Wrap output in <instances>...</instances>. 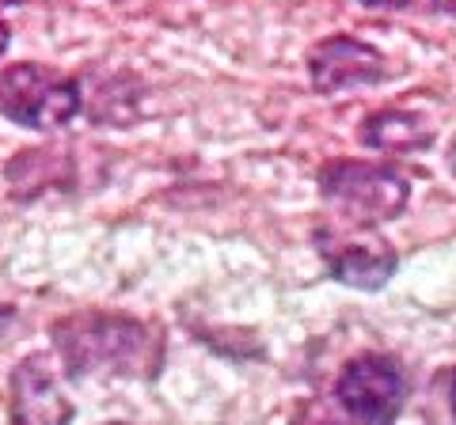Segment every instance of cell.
Instances as JSON below:
<instances>
[{"label":"cell","instance_id":"cell-15","mask_svg":"<svg viewBox=\"0 0 456 425\" xmlns=\"http://www.w3.org/2000/svg\"><path fill=\"white\" fill-rule=\"evenodd\" d=\"M8 319H16V308H12V304H0V327H4Z\"/></svg>","mask_w":456,"mask_h":425},{"label":"cell","instance_id":"cell-12","mask_svg":"<svg viewBox=\"0 0 456 425\" xmlns=\"http://www.w3.org/2000/svg\"><path fill=\"white\" fill-rule=\"evenodd\" d=\"M430 8L441 12V16H456V0H430Z\"/></svg>","mask_w":456,"mask_h":425},{"label":"cell","instance_id":"cell-3","mask_svg":"<svg viewBox=\"0 0 456 425\" xmlns=\"http://www.w3.org/2000/svg\"><path fill=\"white\" fill-rule=\"evenodd\" d=\"M84 110V92L73 73L42 61H16L0 68V118L23 130H61Z\"/></svg>","mask_w":456,"mask_h":425},{"label":"cell","instance_id":"cell-13","mask_svg":"<svg viewBox=\"0 0 456 425\" xmlns=\"http://www.w3.org/2000/svg\"><path fill=\"white\" fill-rule=\"evenodd\" d=\"M445 160H449V172L456 175V133H452V140H449V148H445Z\"/></svg>","mask_w":456,"mask_h":425},{"label":"cell","instance_id":"cell-6","mask_svg":"<svg viewBox=\"0 0 456 425\" xmlns=\"http://www.w3.org/2000/svg\"><path fill=\"white\" fill-rule=\"evenodd\" d=\"M312 244L323 262V270L338 285L358 293H380L399 270V254L384 239H354L335 224H320L312 232Z\"/></svg>","mask_w":456,"mask_h":425},{"label":"cell","instance_id":"cell-4","mask_svg":"<svg viewBox=\"0 0 456 425\" xmlns=\"http://www.w3.org/2000/svg\"><path fill=\"white\" fill-rule=\"evenodd\" d=\"M331 395H335V406L346 418L384 425L403 414V406L411 399V380L392 353L365 349L338 368Z\"/></svg>","mask_w":456,"mask_h":425},{"label":"cell","instance_id":"cell-11","mask_svg":"<svg viewBox=\"0 0 456 425\" xmlns=\"http://www.w3.org/2000/svg\"><path fill=\"white\" fill-rule=\"evenodd\" d=\"M441 388H445V399H449V414L456 418V365L449 368L445 376H441Z\"/></svg>","mask_w":456,"mask_h":425},{"label":"cell","instance_id":"cell-14","mask_svg":"<svg viewBox=\"0 0 456 425\" xmlns=\"http://www.w3.org/2000/svg\"><path fill=\"white\" fill-rule=\"evenodd\" d=\"M8 42H12V27H8L4 20H0V53L8 50Z\"/></svg>","mask_w":456,"mask_h":425},{"label":"cell","instance_id":"cell-2","mask_svg":"<svg viewBox=\"0 0 456 425\" xmlns=\"http://www.w3.org/2000/svg\"><path fill=\"white\" fill-rule=\"evenodd\" d=\"M316 190L323 205L350 229L373 232L380 224L403 217L411 205V179L392 164L350 160L335 156L316 172Z\"/></svg>","mask_w":456,"mask_h":425},{"label":"cell","instance_id":"cell-5","mask_svg":"<svg viewBox=\"0 0 456 425\" xmlns=\"http://www.w3.org/2000/svg\"><path fill=\"white\" fill-rule=\"evenodd\" d=\"M305 68H308L312 92L327 99L354 92V88H373V84L392 76L388 58H384L373 42L346 35V31H335L320 38L316 46H308Z\"/></svg>","mask_w":456,"mask_h":425},{"label":"cell","instance_id":"cell-16","mask_svg":"<svg viewBox=\"0 0 456 425\" xmlns=\"http://www.w3.org/2000/svg\"><path fill=\"white\" fill-rule=\"evenodd\" d=\"M12 4H20V0H0V8H12Z\"/></svg>","mask_w":456,"mask_h":425},{"label":"cell","instance_id":"cell-1","mask_svg":"<svg viewBox=\"0 0 456 425\" xmlns=\"http://www.w3.org/2000/svg\"><path fill=\"white\" fill-rule=\"evenodd\" d=\"M50 346L69 380L122 376L156 380L164 368V338L145 319L107 308H80L50 323Z\"/></svg>","mask_w":456,"mask_h":425},{"label":"cell","instance_id":"cell-9","mask_svg":"<svg viewBox=\"0 0 456 425\" xmlns=\"http://www.w3.org/2000/svg\"><path fill=\"white\" fill-rule=\"evenodd\" d=\"M69 156L57 152V148H31V152H20L16 160L4 167V175L12 182V190H20L23 197L42 194L46 187H65L69 182Z\"/></svg>","mask_w":456,"mask_h":425},{"label":"cell","instance_id":"cell-8","mask_svg":"<svg viewBox=\"0 0 456 425\" xmlns=\"http://www.w3.org/2000/svg\"><path fill=\"white\" fill-rule=\"evenodd\" d=\"M358 140L380 156H411V152H426L434 145V130L415 110L384 107V110H369L362 118Z\"/></svg>","mask_w":456,"mask_h":425},{"label":"cell","instance_id":"cell-7","mask_svg":"<svg viewBox=\"0 0 456 425\" xmlns=\"http://www.w3.org/2000/svg\"><path fill=\"white\" fill-rule=\"evenodd\" d=\"M73 403L61 395L50 353H27L12 368V421L20 425H65L73 421Z\"/></svg>","mask_w":456,"mask_h":425},{"label":"cell","instance_id":"cell-10","mask_svg":"<svg viewBox=\"0 0 456 425\" xmlns=\"http://www.w3.org/2000/svg\"><path fill=\"white\" fill-rule=\"evenodd\" d=\"M362 8H380V12H407L415 0H358Z\"/></svg>","mask_w":456,"mask_h":425}]
</instances>
